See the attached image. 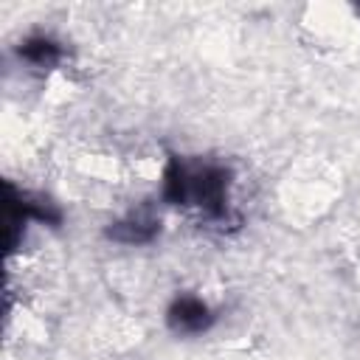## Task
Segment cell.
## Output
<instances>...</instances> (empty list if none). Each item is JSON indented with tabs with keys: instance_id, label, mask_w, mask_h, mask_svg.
<instances>
[{
	"instance_id": "cell-4",
	"label": "cell",
	"mask_w": 360,
	"mask_h": 360,
	"mask_svg": "<svg viewBox=\"0 0 360 360\" xmlns=\"http://www.w3.org/2000/svg\"><path fill=\"white\" fill-rule=\"evenodd\" d=\"M17 53H20V59H25L31 68H39V70H48V68L59 65V59H62L59 42H56L53 37H48V34H34V37H28L25 42H20Z\"/></svg>"
},
{
	"instance_id": "cell-3",
	"label": "cell",
	"mask_w": 360,
	"mask_h": 360,
	"mask_svg": "<svg viewBox=\"0 0 360 360\" xmlns=\"http://www.w3.org/2000/svg\"><path fill=\"white\" fill-rule=\"evenodd\" d=\"M155 231H158V219L152 214L135 211V214H127L124 219L112 222L107 233H110V239L124 242V245H143L155 236Z\"/></svg>"
},
{
	"instance_id": "cell-2",
	"label": "cell",
	"mask_w": 360,
	"mask_h": 360,
	"mask_svg": "<svg viewBox=\"0 0 360 360\" xmlns=\"http://www.w3.org/2000/svg\"><path fill=\"white\" fill-rule=\"evenodd\" d=\"M166 323L174 335H202L214 323V312L197 295H177L166 309Z\"/></svg>"
},
{
	"instance_id": "cell-1",
	"label": "cell",
	"mask_w": 360,
	"mask_h": 360,
	"mask_svg": "<svg viewBox=\"0 0 360 360\" xmlns=\"http://www.w3.org/2000/svg\"><path fill=\"white\" fill-rule=\"evenodd\" d=\"M228 172L217 163H186L172 160L163 174V197L172 205H188L208 219L228 217Z\"/></svg>"
}]
</instances>
